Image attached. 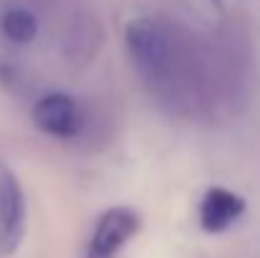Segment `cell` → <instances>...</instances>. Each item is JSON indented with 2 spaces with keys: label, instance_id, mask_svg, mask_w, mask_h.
<instances>
[{
  "label": "cell",
  "instance_id": "5",
  "mask_svg": "<svg viewBox=\"0 0 260 258\" xmlns=\"http://www.w3.org/2000/svg\"><path fill=\"white\" fill-rule=\"evenodd\" d=\"M245 210V200L225 187H210L200 203V225L207 233H225Z\"/></svg>",
  "mask_w": 260,
  "mask_h": 258
},
{
  "label": "cell",
  "instance_id": "1",
  "mask_svg": "<svg viewBox=\"0 0 260 258\" xmlns=\"http://www.w3.org/2000/svg\"><path fill=\"white\" fill-rule=\"evenodd\" d=\"M126 48L139 74L152 86H162L172 71V43L167 33L149 18H137L126 25Z\"/></svg>",
  "mask_w": 260,
  "mask_h": 258
},
{
  "label": "cell",
  "instance_id": "3",
  "mask_svg": "<svg viewBox=\"0 0 260 258\" xmlns=\"http://www.w3.org/2000/svg\"><path fill=\"white\" fill-rule=\"evenodd\" d=\"M25 233V200L15 175L0 162V258L13 256Z\"/></svg>",
  "mask_w": 260,
  "mask_h": 258
},
{
  "label": "cell",
  "instance_id": "4",
  "mask_svg": "<svg viewBox=\"0 0 260 258\" xmlns=\"http://www.w3.org/2000/svg\"><path fill=\"white\" fill-rule=\"evenodd\" d=\"M33 122L43 134L69 139V137H76L81 132L84 117H81L79 104L69 94H48L36 104Z\"/></svg>",
  "mask_w": 260,
  "mask_h": 258
},
{
  "label": "cell",
  "instance_id": "2",
  "mask_svg": "<svg viewBox=\"0 0 260 258\" xmlns=\"http://www.w3.org/2000/svg\"><path fill=\"white\" fill-rule=\"evenodd\" d=\"M139 225H142V220L134 208H126V205L109 208L99 218V223L91 233L84 258H116V253L137 236Z\"/></svg>",
  "mask_w": 260,
  "mask_h": 258
},
{
  "label": "cell",
  "instance_id": "6",
  "mask_svg": "<svg viewBox=\"0 0 260 258\" xmlns=\"http://www.w3.org/2000/svg\"><path fill=\"white\" fill-rule=\"evenodd\" d=\"M3 33L13 43H30L38 33V20L28 10H8L3 15Z\"/></svg>",
  "mask_w": 260,
  "mask_h": 258
}]
</instances>
